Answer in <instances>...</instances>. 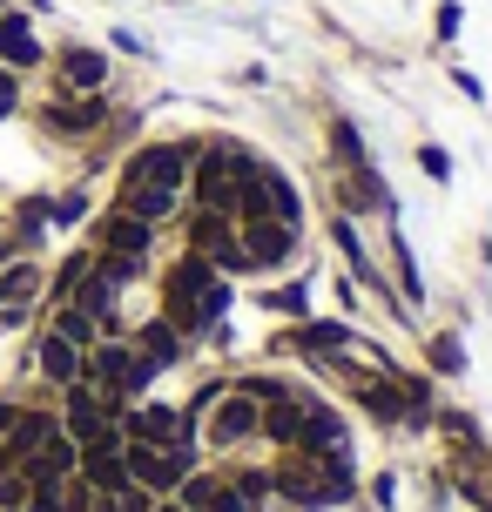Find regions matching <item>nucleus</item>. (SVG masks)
Returning a JSON list of instances; mask_svg holds the SVG:
<instances>
[{"instance_id":"nucleus-1","label":"nucleus","mask_w":492,"mask_h":512,"mask_svg":"<svg viewBox=\"0 0 492 512\" xmlns=\"http://www.w3.org/2000/svg\"><path fill=\"white\" fill-rule=\"evenodd\" d=\"M189 162H196L189 142H149V149H135L129 162H122L115 209H129V216H142V223L176 216L182 196H189Z\"/></svg>"},{"instance_id":"nucleus-2","label":"nucleus","mask_w":492,"mask_h":512,"mask_svg":"<svg viewBox=\"0 0 492 512\" xmlns=\"http://www.w3.org/2000/svg\"><path fill=\"white\" fill-rule=\"evenodd\" d=\"M88 384L122 411V398H142V391L156 384V364L142 358L135 337H95V344H88Z\"/></svg>"},{"instance_id":"nucleus-3","label":"nucleus","mask_w":492,"mask_h":512,"mask_svg":"<svg viewBox=\"0 0 492 512\" xmlns=\"http://www.w3.org/2000/svg\"><path fill=\"white\" fill-rule=\"evenodd\" d=\"M203 432H209V445H216V452H223V445H243V438L263 432V405L243 391V384H236V391H209Z\"/></svg>"},{"instance_id":"nucleus-4","label":"nucleus","mask_w":492,"mask_h":512,"mask_svg":"<svg viewBox=\"0 0 492 512\" xmlns=\"http://www.w3.org/2000/svg\"><path fill=\"white\" fill-rule=\"evenodd\" d=\"M149 243H156V223H142L129 209H108L102 223H95V256H102V263H122L129 277L149 263Z\"/></svg>"},{"instance_id":"nucleus-5","label":"nucleus","mask_w":492,"mask_h":512,"mask_svg":"<svg viewBox=\"0 0 492 512\" xmlns=\"http://www.w3.org/2000/svg\"><path fill=\"white\" fill-rule=\"evenodd\" d=\"M122 459H129V479L149 492H176L189 479V445H142V438H122Z\"/></svg>"},{"instance_id":"nucleus-6","label":"nucleus","mask_w":492,"mask_h":512,"mask_svg":"<svg viewBox=\"0 0 492 512\" xmlns=\"http://www.w3.org/2000/svg\"><path fill=\"white\" fill-rule=\"evenodd\" d=\"M189 411H176V405H162V398H149V405H135L129 418L115 411V432L122 438H142V445H189Z\"/></svg>"},{"instance_id":"nucleus-7","label":"nucleus","mask_w":492,"mask_h":512,"mask_svg":"<svg viewBox=\"0 0 492 512\" xmlns=\"http://www.w3.org/2000/svg\"><path fill=\"white\" fill-rule=\"evenodd\" d=\"M236 250H243V277H250V270H277V263L297 250V223H277V216L236 223Z\"/></svg>"},{"instance_id":"nucleus-8","label":"nucleus","mask_w":492,"mask_h":512,"mask_svg":"<svg viewBox=\"0 0 492 512\" xmlns=\"http://www.w3.org/2000/svg\"><path fill=\"white\" fill-rule=\"evenodd\" d=\"M351 344H358V331L304 317V324H297V331H290L284 344H277V351H304V358H351Z\"/></svg>"},{"instance_id":"nucleus-9","label":"nucleus","mask_w":492,"mask_h":512,"mask_svg":"<svg viewBox=\"0 0 492 512\" xmlns=\"http://www.w3.org/2000/svg\"><path fill=\"white\" fill-rule=\"evenodd\" d=\"M54 75H61V95H102L108 61H102L95 48H61V61H54Z\"/></svg>"},{"instance_id":"nucleus-10","label":"nucleus","mask_w":492,"mask_h":512,"mask_svg":"<svg viewBox=\"0 0 492 512\" xmlns=\"http://www.w3.org/2000/svg\"><path fill=\"white\" fill-rule=\"evenodd\" d=\"M41 378H48V384H81V378H88V351L68 344L61 331H48V337H41Z\"/></svg>"},{"instance_id":"nucleus-11","label":"nucleus","mask_w":492,"mask_h":512,"mask_svg":"<svg viewBox=\"0 0 492 512\" xmlns=\"http://www.w3.org/2000/svg\"><path fill=\"white\" fill-rule=\"evenodd\" d=\"M102 115H108V108L95 102V95H54L41 122H48L54 135H61V128H68V135H81V128H102Z\"/></svg>"},{"instance_id":"nucleus-12","label":"nucleus","mask_w":492,"mask_h":512,"mask_svg":"<svg viewBox=\"0 0 492 512\" xmlns=\"http://www.w3.org/2000/svg\"><path fill=\"white\" fill-rule=\"evenodd\" d=\"M0 61L7 68H41V41L21 14H0Z\"/></svg>"},{"instance_id":"nucleus-13","label":"nucleus","mask_w":492,"mask_h":512,"mask_svg":"<svg viewBox=\"0 0 492 512\" xmlns=\"http://www.w3.org/2000/svg\"><path fill=\"white\" fill-rule=\"evenodd\" d=\"M34 290H41V270H34V263H14V270H0V310H7V324H21V317H27Z\"/></svg>"},{"instance_id":"nucleus-14","label":"nucleus","mask_w":492,"mask_h":512,"mask_svg":"<svg viewBox=\"0 0 492 512\" xmlns=\"http://www.w3.org/2000/svg\"><path fill=\"white\" fill-rule=\"evenodd\" d=\"M257 304L270 310V317H290V324H304V317H311V290H304V283H277V290H263Z\"/></svg>"},{"instance_id":"nucleus-15","label":"nucleus","mask_w":492,"mask_h":512,"mask_svg":"<svg viewBox=\"0 0 492 512\" xmlns=\"http://www.w3.org/2000/svg\"><path fill=\"white\" fill-rule=\"evenodd\" d=\"M88 270H95V250H75V256H68V263H61V277H54V304H68Z\"/></svg>"},{"instance_id":"nucleus-16","label":"nucleus","mask_w":492,"mask_h":512,"mask_svg":"<svg viewBox=\"0 0 492 512\" xmlns=\"http://www.w3.org/2000/svg\"><path fill=\"white\" fill-rule=\"evenodd\" d=\"M391 263H398V290H405V304H418L425 297V283H418V270H412V250L391 236Z\"/></svg>"},{"instance_id":"nucleus-17","label":"nucleus","mask_w":492,"mask_h":512,"mask_svg":"<svg viewBox=\"0 0 492 512\" xmlns=\"http://www.w3.org/2000/svg\"><path fill=\"white\" fill-rule=\"evenodd\" d=\"M48 209V223H61V230H68V223H81V216H88V196H75V189H68V196H54V203H41Z\"/></svg>"},{"instance_id":"nucleus-18","label":"nucleus","mask_w":492,"mask_h":512,"mask_svg":"<svg viewBox=\"0 0 492 512\" xmlns=\"http://www.w3.org/2000/svg\"><path fill=\"white\" fill-rule=\"evenodd\" d=\"M425 351H432V364H439V371H466V351H459V337H432V344H425Z\"/></svg>"},{"instance_id":"nucleus-19","label":"nucleus","mask_w":492,"mask_h":512,"mask_svg":"<svg viewBox=\"0 0 492 512\" xmlns=\"http://www.w3.org/2000/svg\"><path fill=\"white\" fill-rule=\"evenodd\" d=\"M418 169H425L432 182H445V176H452V155H445V149H418Z\"/></svg>"},{"instance_id":"nucleus-20","label":"nucleus","mask_w":492,"mask_h":512,"mask_svg":"<svg viewBox=\"0 0 492 512\" xmlns=\"http://www.w3.org/2000/svg\"><path fill=\"white\" fill-rule=\"evenodd\" d=\"M14 102H21V81H14V68H0V115H14Z\"/></svg>"},{"instance_id":"nucleus-21","label":"nucleus","mask_w":492,"mask_h":512,"mask_svg":"<svg viewBox=\"0 0 492 512\" xmlns=\"http://www.w3.org/2000/svg\"><path fill=\"white\" fill-rule=\"evenodd\" d=\"M14 418H21V411H14V405H7V398H0V438L14 432Z\"/></svg>"},{"instance_id":"nucleus-22","label":"nucleus","mask_w":492,"mask_h":512,"mask_svg":"<svg viewBox=\"0 0 492 512\" xmlns=\"http://www.w3.org/2000/svg\"><path fill=\"white\" fill-rule=\"evenodd\" d=\"M156 512H189V506H182V499H169V506H156Z\"/></svg>"},{"instance_id":"nucleus-23","label":"nucleus","mask_w":492,"mask_h":512,"mask_svg":"<svg viewBox=\"0 0 492 512\" xmlns=\"http://www.w3.org/2000/svg\"><path fill=\"white\" fill-rule=\"evenodd\" d=\"M0 263H7V236H0Z\"/></svg>"}]
</instances>
